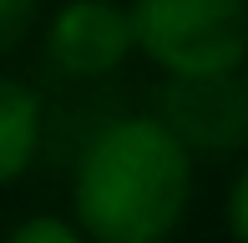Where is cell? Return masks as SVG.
Here are the masks:
<instances>
[{
    "label": "cell",
    "instance_id": "obj_2",
    "mask_svg": "<svg viewBox=\"0 0 248 243\" xmlns=\"http://www.w3.org/2000/svg\"><path fill=\"white\" fill-rule=\"evenodd\" d=\"M132 46L162 76L243 71L248 5L243 0H132Z\"/></svg>",
    "mask_w": 248,
    "mask_h": 243
},
{
    "label": "cell",
    "instance_id": "obj_1",
    "mask_svg": "<svg viewBox=\"0 0 248 243\" xmlns=\"http://www.w3.org/2000/svg\"><path fill=\"white\" fill-rule=\"evenodd\" d=\"M193 203V152L152 112L86 142L71 178V223L86 243H167Z\"/></svg>",
    "mask_w": 248,
    "mask_h": 243
},
{
    "label": "cell",
    "instance_id": "obj_6",
    "mask_svg": "<svg viewBox=\"0 0 248 243\" xmlns=\"http://www.w3.org/2000/svg\"><path fill=\"white\" fill-rule=\"evenodd\" d=\"M5 243H86V233L71 223V218L36 213V218H26V223H16V228H10Z\"/></svg>",
    "mask_w": 248,
    "mask_h": 243
},
{
    "label": "cell",
    "instance_id": "obj_3",
    "mask_svg": "<svg viewBox=\"0 0 248 243\" xmlns=\"http://www.w3.org/2000/svg\"><path fill=\"white\" fill-rule=\"evenodd\" d=\"M152 117L187 152H238L248 142V86L243 71L167 76L157 86Z\"/></svg>",
    "mask_w": 248,
    "mask_h": 243
},
{
    "label": "cell",
    "instance_id": "obj_7",
    "mask_svg": "<svg viewBox=\"0 0 248 243\" xmlns=\"http://www.w3.org/2000/svg\"><path fill=\"white\" fill-rule=\"evenodd\" d=\"M36 20H41V0H0V56L26 46Z\"/></svg>",
    "mask_w": 248,
    "mask_h": 243
},
{
    "label": "cell",
    "instance_id": "obj_8",
    "mask_svg": "<svg viewBox=\"0 0 248 243\" xmlns=\"http://www.w3.org/2000/svg\"><path fill=\"white\" fill-rule=\"evenodd\" d=\"M248 172H233L228 182V203H223V213H228V238L233 243H248Z\"/></svg>",
    "mask_w": 248,
    "mask_h": 243
},
{
    "label": "cell",
    "instance_id": "obj_5",
    "mask_svg": "<svg viewBox=\"0 0 248 243\" xmlns=\"http://www.w3.org/2000/svg\"><path fill=\"white\" fill-rule=\"evenodd\" d=\"M41 96L26 81L0 76V187L16 182L41 152Z\"/></svg>",
    "mask_w": 248,
    "mask_h": 243
},
{
    "label": "cell",
    "instance_id": "obj_4",
    "mask_svg": "<svg viewBox=\"0 0 248 243\" xmlns=\"http://www.w3.org/2000/svg\"><path fill=\"white\" fill-rule=\"evenodd\" d=\"M132 20L122 0H61L46 20V61L71 81L111 76L132 56Z\"/></svg>",
    "mask_w": 248,
    "mask_h": 243
}]
</instances>
